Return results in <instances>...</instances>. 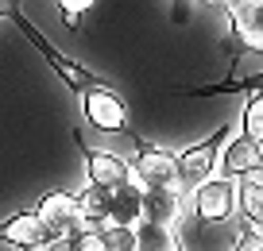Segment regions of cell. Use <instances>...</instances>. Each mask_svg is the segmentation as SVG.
<instances>
[{
	"label": "cell",
	"instance_id": "cell-15",
	"mask_svg": "<svg viewBox=\"0 0 263 251\" xmlns=\"http://www.w3.org/2000/svg\"><path fill=\"white\" fill-rule=\"evenodd\" d=\"M136 251H182L174 228H159V224H136Z\"/></svg>",
	"mask_w": 263,
	"mask_h": 251
},
{
	"label": "cell",
	"instance_id": "cell-20",
	"mask_svg": "<svg viewBox=\"0 0 263 251\" xmlns=\"http://www.w3.org/2000/svg\"><path fill=\"white\" fill-rule=\"evenodd\" d=\"M39 251H74V243H70V240H47Z\"/></svg>",
	"mask_w": 263,
	"mask_h": 251
},
{
	"label": "cell",
	"instance_id": "cell-17",
	"mask_svg": "<svg viewBox=\"0 0 263 251\" xmlns=\"http://www.w3.org/2000/svg\"><path fill=\"white\" fill-rule=\"evenodd\" d=\"M101 247L105 251H136V228H101Z\"/></svg>",
	"mask_w": 263,
	"mask_h": 251
},
{
	"label": "cell",
	"instance_id": "cell-23",
	"mask_svg": "<svg viewBox=\"0 0 263 251\" xmlns=\"http://www.w3.org/2000/svg\"><path fill=\"white\" fill-rule=\"evenodd\" d=\"M0 12H8V8H4V4H0Z\"/></svg>",
	"mask_w": 263,
	"mask_h": 251
},
{
	"label": "cell",
	"instance_id": "cell-8",
	"mask_svg": "<svg viewBox=\"0 0 263 251\" xmlns=\"http://www.w3.org/2000/svg\"><path fill=\"white\" fill-rule=\"evenodd\" d=\"M190 197L182 189H147L143 194V224H159V228H174L186 213Z\"/></svg>",
	"mask_w": 263,
	"mask_h": 251
},
{
	"label": "cell",
	"instance_id": "cell-3",
	"mask_svg": "<svg viewBox=\"0 0 263 251\" xmlns=\"http://www.w3.org/2000/svg\"><path fill=\"white\" fill-rule=\"evenodd\" d=\"M190 209L197 213V220H229L236 213V178H224V174H213L209 182L190 194Z\"/></svg>",
	"mask_w": 263,
	"mask_h": 251
},
{
	"label": "cell",
	"instance_id": "cell-21",
	"mask_svg": "<svg viewBox=\"0 0 263 251\" xmlns=\"http://www.w3.org/2000/svg\"><path fill=\"white\" fill-rule=\"evenodd\" d=\"M232 251H259V243H255L252 236H240V240H236V247H232Z\"/></svg>",
	"mask_w": 263,
	"mask_h": 251
},
{
	"label": "cell",
	"instance_id": "cell-16",
	"mask_svg": "<svg viewBox=\"0 0 263 251\" xmlns=\"http://www.w3.org/2000/svg\"><path fill=\"white\" fill-rule=\"evenodd\" d=\"M240 136L252 139V143H263V93H255L244 108V120H240Z\"/></svg>",
	"mask_w": 263,
	"mask_h": 251
},
{
	"label": "cell",
	"instance_id": "cell-7",
	"mask_svg": "<svg viewBox=\"0 0 263 251\" xmlns=\"http://www.w3.org/2000/svg\"><path fill=\"white\" fill-rule=\"evenodd\" d=\"M255 170H263V147L236 131V136L224 143L221 159H217V174H224V178H248V174H255Z\"/></svg>",
	"mask_w": 263,
	"mask_h": 251
},
{
	"label": "cell",
	"instance_id": "cell-13",
	"mask_svg": "<svg viewBox=\"0 0 263 251\" xmlns=\"http://www.w3.org/2000/svg\"><path fill=\"white\" fill-rule=\"evenodd\" d=\"M232 27H236L244 50H263V20H259V4H232Z\"/></svg>",
	"mask_w": 263,
	"mask_h": 251
},
{
	"label": "cell",
	"instance_id": "cell-19",
	"mask_svg": "<svg viewBox=\"0 0 263 251\" xmlns=\"http://www.w3.org/2000/svg\"><path fill=\"white\" fill-rule=\"evenodd\" d=\"M190 12H194V4H171L174 24H186V20H190Z\"/></svg>",
	"mask_w": 263,
	"mask_h": 251
},
{
	"label": "cell",
	"instance_id": "cell-14",
	"mask_svg": "<svg viewBox=\"0 0 263 251\" xmlns=\"http://www.w3.org/2000/svg\"><path fill=\"white\" fill-rule=\"evenodd\" d=\"M236 213H244V220L252 228L263 224V182L236 178Z\"/></svg>",
	"mask_w": 263,
	"mask_h": 251
},
{
	"label": "cell",
	"instance_id": "cell-12",
	"mask_svg": "<svg viewBox=\"0 0 263 251\" xmlns=\"http://www.w3.org/2000/svg\"><path fill=\"white\" fill-rule=\"evenodd\" d=\"M27 27V24H24ZM27 35H35L31 31V27H27ZM35 43H39V47L43 50H47V58H50V66H54V70L58 73H62V78H66V85H70V89H78V93H82V97H85V93H89V89H97V85H101V81L97 78H93V73L89 70H82V66H78V62H70V58H62V54H54V50H50L47 47V43H43L39 39V35H35Z\"/></svg>",
	"mask_w": 263,
	"mask_h": 251
},
{
	"label": "cell",
	"instance_id": "cell-2",
	"mask_svg": "<svg viewBox=\"0 0 263 251\" xmlns=\"http://www.w3.org/2000/svg\"><path fill=\"white\" fill-rule=\"evenodd\" d=\"M31 213L39 217V224L47 228L50 240H74L78 232H85V220H82V213H78V197L74 194L54 189V194H47Z\"/></svg>",
	"mask_w": 263,
	"mask_h": 251
},
{
	"label": "cell",
	"instance_id": "cell-5",
	"mask_svg": "<svg viewBox=\"0 0 263 251\" xmlns=\"http://www.w3.org/2000/svg\"><path fill=\"white\" fill-rule=\"evenodd\" d=\"M143 178L136 170H128V178L112 189V201H108V224L112 228H136L143 220Z\"/></svg>",
	"mask_w": 263,
	"mask_h": 251
},
{
	"label": "cell",
	"instance_id": "cell-9",
	"mask_svg": "<svg viewBox=\"0 0 263 251\" xmlns=\"http://www.w3.org/2000/svg\"><path fill=\"white\" fill-rule=\"evenodd\" d=\"M47 240H50L47 228L39 224V217H35L31 209H27V213H16L12 220H4V224H0V243H12L16 251H39Z\"/></svg>",
	"mask_w": 263,
	"mask_h": 251
},
{
	"label": "cell",
	"instance_id": "cell-10",
	"mask_svg": "<svg viewBox=\"0 0 263 251\" xmlns=\"http://www.w3.org/2000/svg\"><path fill=\"white\" fill-rule=\"evenodd\" d=\"M132 162L120 159L112 151H85V174H89V186H101V189H116L124 178H128Z\"/></svg>",
	"mask_w": 263,
	"mask_h": 251
},
{
	"label": "cell",
	"instance_id": "cell-6",
	"mask_svg": "<svg viewBox=\"0 0 263 251\" xmlns=\"http://www.w3.org/2000/svg\"><path fill=\"white\" fill-rule=\"evenodd\" d=\"M82 112L101 131H124L128 128V105L112 89H105V85H97V89H89L82 97Z\"/></svg>",
	"mask_w": 263,
	"mask_h": 251
},
{
	"label": "cell",
	"instance_id": "cell-18",
	"mask_svg": "<svg viewBox=\"0 0 263 251\" xmlns=\"http://www.w3.org/2000/svg\"><path fill=\"white\" fill-rule=\"evenodd\" d=\"M58 8H62L66 27H78V16H85V12H89V0H62Z\"/></svg>",
	"mask_w": 263,
	"mask_h": 251
},
{
	"label": "cell",
	"instance_id": "cell-1",
	"mask_svg": "<svg viewBox=\"0 0 263 251\" xmlns=\"http://www.w3.org/2000/svg\"><path fill=\"white\" fill-rule=\"evenodd\" d=\"M240 128H224V131H217L213 139H205V143H194L190 151H182L178 155V174H182V194H194L201 182H209L217 174V159H221V151H224V143H229L232 136H236Z\"/></svg>",
	"mask_w": 263,
	"mask_h": 251
},
{
	"label": "cell",
	"instance_id": "cell-11",
	"mask_svg": "<svg viewBox=\"0 0 263 251\" xmlns=\"http://www.w3.org/2000/svg\"><path fill=\"white\" fill-rule=\"evenodd\" d=\"M78 197V213H82L85 228H93V232H101V228H108V201H112V189H101V186H89L85 182L82 194Z\"/></svg>",
	"mask_w": 263,
	"mask_h": 251
},
{
	"label": "cell",
	"instance_id": "cell-22",
	"mask_svg": "<svg viewBox=\"0 0 263 251\" xmlns=\"http://www.w3.org/2000/svg\"><path fill=\"white\" fill-rule=\"evenodd\" d=\"M248 236H252V240L259 243V251H263V224H259V228H252V232H248Z\"/></svg>",
	"mask_w": 263,
	"mask_h": 251
},
{
	"label": "cell",
	"instance_id": "cell-4",
	"mask_svg": "<svg viewBox=\"0 0 263 251\" xmlns=\"http://www.w3.org/2000/svg\"><path fill=\"white\" fill-rule=\"evenodd\" d=\"M132 170L143 178L147 189H182V174H178V155L163 151V147H140Z\"/></svg>",
	"mask_w": 263,
	"mask_h": 251
}]
</instances>
